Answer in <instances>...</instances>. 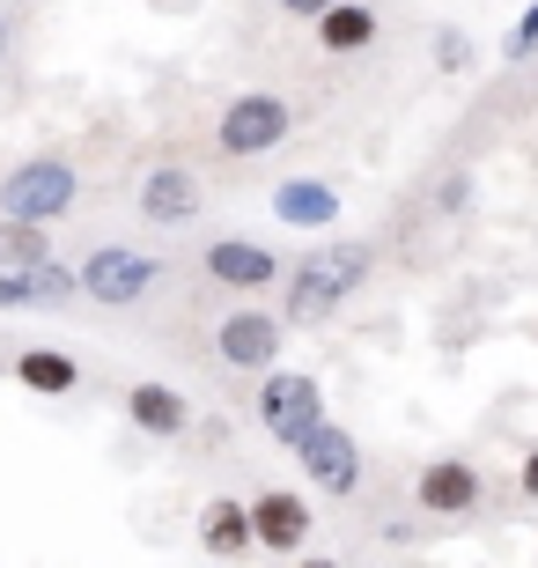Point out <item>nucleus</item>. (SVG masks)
<instances>
[{
    "mask_svg": "<svg viewBox=\"0 0 538 568\" xmlns=\"http://www.w3.org/2000/svg\"><path fill=\"white\" fill-rule=\"evenodd\" d=\"M16 384L38 392V399H74V392H82V362L67 355V347H22L16 355Z\"/></svg>",
    "mask_w": 538,
    "mask_h": 568,
    "instance_id": "15",
    "label": "nucleus"
},
{
    "mask_svg": "<svg viewBox=\"0 0 538 568\" xmlns=\"http://www.w3.org/2000/svg\"><path fill=\"white\" fill-rule=\"evenodd\" d=\"M133 207H141L148 230H192V222L207 214V185H200L185 163H155L141 178V192H133Z\"/></svg>",
    "mask_w": 538,
    "mask_h": 568,
    "instance_id": "8",
    "label": "nucleus"
},
{
    "mask_svg": "<svg viewBox=\"0 0 538 568\" xmlns=\"http://www.w3.org/2000/svg\"><path fill=\"white\" fill-rule=\"evenodd\" d=\"M517 495H524V503H538V450L524 458V473H517Z\"/></svg>",
    "mask_w": 538,
    "mask_h": 568,
    "instance_id": "22",
    "label": "nucleus"
},
{
    "mask_svg": "<svg viewBox=\"0 0 538 568\" xmlns=\"http://www.w3.org/2000/svg\"><path fill=\"white\" fill-rule=\"evenodd\" d=\"M339 214H347V200H339V185L332 178H281L273 185V222L281 230H339Z\"/></svg>",
    "mask_w": 538,
    "mask_h": 568,
    "instance_id": "12",
    "label": "nucleus"
},
{
    "mask_svg": "<svg viewBox=\"0 0 538 568\" xmlns=\"http://www.w3.org/2000/svg\"><path fill=\"white\" fill-rule=\"evenodd\" d=\"M74 281H82L89 303H104V311H133V303L163 281V258H148L141 244H97V252H82Z\"/></svg>",
    "mask_w": 538,
    "mask_h": 568,
    "instance_id": "4",
    "label": "nucleus"
},
{
    "mask_svg": "<svg viewBox=\"0 0 538 568\" xmlns=\"http://www.w3.org/2000/svg\"><path fill=\"white\" fill-rule=\"evenodd\" d=\"M288 133H295V104H288V97H273V89L229 97L222 119H214V148H222L229 163H258V155H273Z\"/></svg>",
    "mask_w": 538,
    "mask_h": 568,
    "instance_id": "3",
    "label": "nucleus"
},
{
    "mask_svg": "<svg viewBox=\"0 0 538 568\" xmlns=\"http://www.w3.org/2000/svg\"><path fill=\"white\" fill-rule=\"evenodd\" d=\"M414 503L428 509V517H473V509L487 503V480H479V465H465V458H428L414 473Z\"/></svg>",
    "mask_w": 538,
    "mask_h": 568,
    "instance_id": "11",
    "label": "nucleus"
},
{
    "mask_svg": "<svg viewBox=\"0 0 538 568\" xmlns=\"http://www.w3.org/2000/svg\"><path fill=\"white\" fill-rule=\"evenodd\" d=\"M465 60H473V44L457 38V30H443V38H435V67L450 74V67H465Z\"/></svg>",
    "mask_w": 538,
    "mask_h": 568,
    "instance_id": "20",
    "label": "nucleus"
},
{
    "mask_svg": "<svg viewBox=\"0 0 538 568\" xmlns=\"http://www.w3.org/2000/svg\"><path fill=\"white\" fill-rule=\"evenodd\" d=\"M200 266H207L214 288H236V295H266L288 281V266H281V252L273 244H258V236H214L207 252H200Z\"/></svg>",
    "mask_w": 538,
    "mask_h": 568,
    "instance_id": "7",
    "label": "nucleus"
},
{
    "mask_svg": "<svg viewBox=\"0 0 538 568\" xmlns=\"http://www.w3.org/2000/svg\"><path fill=\"white\" fill-rule=\"evenodd\" d=\"M295 568H339V561H332V554H303V561H295Z\"/></svg>",
    "mask_w": 538,
    "mask_h": 568,
    "instance_id": "23",
    "label": "nucleus"
},
{
    "mask_svg": "<svg viewBox=\"0 0 538 568\" xmlns=\"http://www.w3.org/2000/svg\"><path fill=\"white\" fill-rule=\"evenodd\" d=\"M200 554L207 561H251L258 554V539H251V503L244 495H214L207 509H200Z\"/></svg>",
    "mask_w": 538,
    "mask_h": 568,
    "instance_id": "14",
    "label": "nucleus"
},
{
    "mask_svg": "<svg viewBox=\"0 0 538 568\" xmlns=\"http://www.w3.org/2000/svg\"><path fill=\"white\" fill-rule=\"evenodd\" d=\"M369 266H376V252L369 244H317V252H303L288 266V325H317V317H332V311H347V295L369 281Z\"/></svg>",
    "mask_w": 538,
    "mask_h": 568,
    "instance_id": "1",
    "label": "nucleus"
},
{
    "mask_svg": "<svg viewBox=\"0 0 538 568\" xmlns=\"http://www.w3.org/2000/svg\"><path fill=\"white\" fill-rule=\"evenodd\" d=\"M317 422H332L325 414V384L317 377H303V369H266L258 377V428H266L273 443H303Z\"/></svg>",
    "mask_w": 538,
    "mask_h": 568,
    "instance_id": "5",
    "label": "nucleus"
},
{
    "mask_svg": "<svg viewBox=\"0 0 538 568\" xmlns=\"http://www.w3.org/2000/svg\"><path fill=\"white\" fill-rule=\"evenodd\" d=\"M251 503V539H258V554H281V561H288V554H303L311 547V503H303V495H288V487H258V495H244Z\"/></svg>",
    "mask_w": 538,
    "mask_h": 568,
    "instance_id": "10",
    "label": "nucleus"
},
{
    "mask_svg": "<svg viewBox=\"0 0 538 568\" xmlns=\"http://www.w3.org/2000/svg\"><path fill=\"white\" fill-rule=\"evenodd\" d=\"M125 422H133V436L170 443V436L192 428V399L177 392V384H163V377H141V384H125Z\"/></svg>",
    "mask_w": 538,
    "mask_h": 568,
    "instance_id": "13",
    "label": "nucleus"
},
{
    "mask_svg": "<svg viewBox=\"0 0 538 568\" xmlns=\"http://www.w3.org/2000/svg\"><path fill=\"white\" fill-rule=\"evenodd\" d=\"M384 38V16H376L369 0H339L332 16H317V44L325 52H369Z\"/></svg>",
    "mask_w": 538,
    "mask_h": 568,
    "instance_id": "17",
    "label": "nucleus"
},
{
    "mask_svg": "<svg viewBox=\"0 0 538 568\" xmlns=\"http://www.w3.org/2000/svg\"><path fill=\"white\" fill-rule=\"evenodd\" d=\"M295 465H303L311 487H325V495H354V487H362V436H347V422H317L311 436L295 443Z\"/></svg>",
    "mask_w": 538,
    "mask_h": 568,
    "instance_id": "9",
    "label": "nucleus"
},
{
    "mask_svg": "<svg viewBox=\"0 0 538 568\" xmlns=\"http://www.w3.org/2000/svg\"><path fill=\"white\" fill-rule=\"evenodd\" d=\"M82 207V170L67 155H22V163L0 170V222H30V230H52Z\"/></svg>",
    "mask_w": 538,
    "mask_h": 568,
    "instance_id": "2",
    "label": "nucleus"
},
{
    "mask_svg": "<svg viewBox=\"0 0 538 568\" xmlns=\"http://www.w3.org/2000/svg\"><path fill=\"white\" fill-rule=\"evenodd\" d=\"M501 52H509V60H538V0L517 16V30L501 38Z\"/></svg>",
    "mask_w": 538,
    "mask_h": 568,
    "instance_id": "19",
    "label": "nucleus"
},
{
    "mask_svg": "<svg viewBox=\"0 0 538 568\" xmlns=\"http://www.w3.org/2000/svg\"><path fill=\"white\" fill-rule=\"evenodd\" d=\"M273 8H288L295 22H317V16H332V8H339V0H273Z\"/></svg>",
    "mask_w": 538,
    "mask_h": 568,
    "instance_id": "21",
    "label": "nucleus"
},
{
    "mask_svg": "<svg viewBox=\"0 0 538 568\" xmlns=\"http://www.w3.org/2000/svg\"><path fill=\"white\" fill-rule=\"evenodd\" d=\"M0 67H8V16H0Z\"/></svg>",
    "mask_w": 538,
    "mask_h": 568,
    "instance_id": "24",
    "label": "nucleus"
},
{
    "mask_svg": "<svg viewBox=\"0 0 538 568\" xmlns=\"http://www.w3.org/2000/svg\"><path fill=\"white\" fill-rule=\"evenodd\" d=\"M281 339H288V325H281V311H266V303H236L229 317H214V355H222L229 369H251V377L281 369Z\"/></svg>",
    "mask_w": 538,
    "mask_h": 568,
    "instance_id": "6",
    "label": "nucleus"
},
{
    "mask_svg": "<svg viewBox=\"0 0 538 568\" xmlns=\"http://www.w3.org/2000/svg\"><path fill=\"white\" fill-rule=\"evenodd\" d=\"M0 266H16V274H38V266H52V230L0 222Z\"/></svg>",
    "mask_w": 538,
    "mask_h": 568,
    "instance_id": "18",
    "label": "nucleus"
},
{
    "mask_svg": "<svg viewBox=\"0 0 538 568\" xmlns=\"http://www.w3.org/2000/svg\"><path fill=\"white\" fill-rule=\"evenodd\" d=\"M67 295H82L74 266H38V274H16V266H0V311H38V303H67Z\"/></svg>",
    "mask_w": 538,
    "mask_h": 568,
    "instance_id": "16",
    "label": "nucleus"
}]
</instances>
